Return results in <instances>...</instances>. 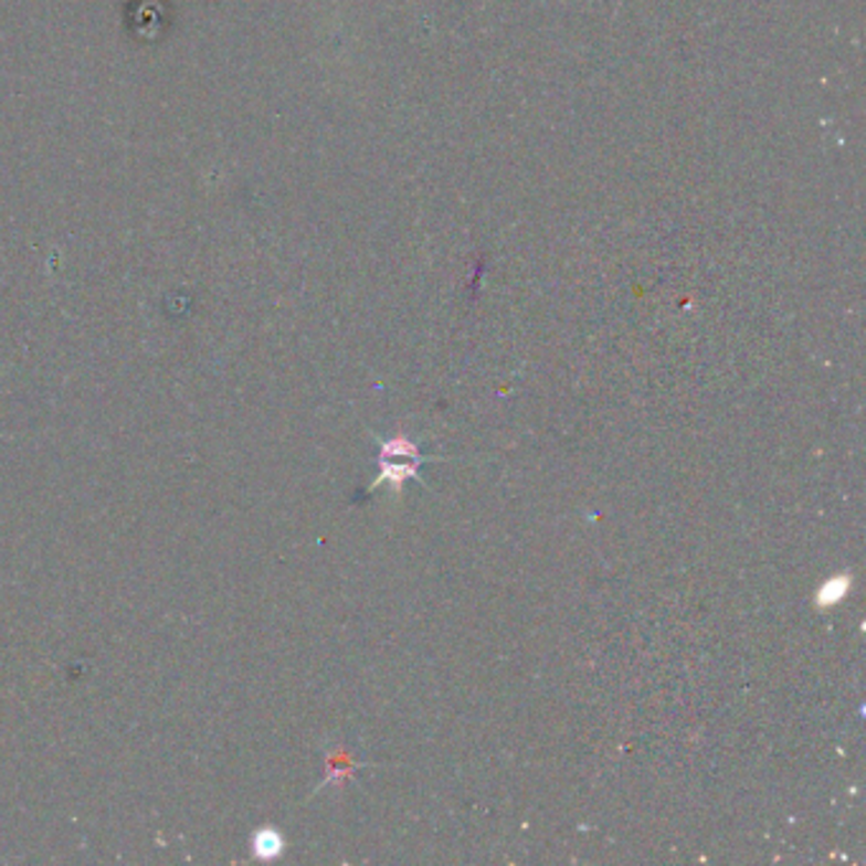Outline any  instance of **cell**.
<instances>
[{"mask_svg":"<svg viewBox=\"0 0 866 866\" xmlns=\"http://www.w3.org/2000/svg\"><path fill=\"white\" fill-rule=\"evenodd\" d=\"M285 852V838L275 828H260L252 836V856L260 862H273Z\"/></svg>","mask_w":866,"mask_h":866,"instance_id":"6da1fadb","label":"cell"},{"mask_svg":"<svg viewBox=\"0 0 866 866\" xmlns=\"http://www.w3.org/2000/svg\"><path fill=\"white\" fill-rule=\"evenodd\" d=\"M848 592V577H834L819 590V605H836Z\"/></svg>","mask_w":866,"mask_h":866,"instance_id":"7a4b0ae2","label":"cell"}]
</instances>
